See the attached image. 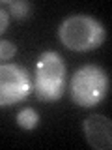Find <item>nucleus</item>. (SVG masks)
<instances>
[{"mask_svg": "<svg viewBox=\"0 0 112 150\" xmlns=\"http://www.w3.org/2000/svg\"><path fill=\"white\" fill-rule=\"evenodd\" d=\"M58 38L67 49L86 53L97 49L105 41L106 30L95 17L86 13H75V15H67L60 23Z\"/></svg>", "mask_w": 112, "mask_h": 150, "instance_id": "1", "label": "nucleus"}, {"mask_svg": "<svg viewBox=\"0 0 112 150\" xmlns=\"http://www.w3.org/2000/svg\"><path fill=\"white\" fill-rule=\"evenodd\" d=\"M32 90L41 101H56L65 90V62L56 51H43L37 56Z\"/></svg>", "mask_w": 112, "mask_h": 150, "instance_id": "2", "label": "nucleus"}, {"mask_svg": "<svg viewBox=\"0 0 112 150\" xmlns=\"http://www.w3.org/2000/svg\"><path fill=\"white\" fill-rule=\"evenodd\" d=\"M108 75L97 64H86L71 79V98L80 107H95L108 94Z\"/></svg>", "mask_w": 112, "mask_h": 150, "instance_id": "3", "label": "nucleus"}, {"mask_svg": "<svg viewBox=\"0 0 112 150\" xmlns=\"http://www.w3.org/2000/svg\"><path fill=\"white\" fill-rule=\"evenodd\" d=\"M30 92V73L22 66L0 62V107H9L24 101Z\"/></svg>", "mask_w": 112, "mask_h": 150, "instance_id": "4", "label": "nucleus"}, {"mask_svg": "<svg viewBox=\"0 0 112 150\" xmlns=\"http://www.w3.org/2000/svg\"><path fill=\"white\" fill-rule=\"evenodd\" d=\"M84 137L88 144L95 150L112 148V122L105 115H90L82 122Z\"/></svg>", "mask_w": 112, "mask_h": 150, "instance_id": "5", "label": "nucleus"}, {"mask_svg": "<svg viewBox=\"0 0 112 150\" xmlns=\"http://www.w3.org/2000/svg\"><path fill=\"white\" fill-rule=\"evenodd\" d=\"M17 124L21 126L22 129H34L36 126L39 124V112H37L34 107H22V109L17 112Z\"/></svg>", "mask_w": 112, "mask_h": 150, "instance_id": "6", "label": "nucleus"}, {"mask_svg": "<svg viewBox=\"0 0 112 150\" xmlns=\"http://www.w3.org/2000/svg\"><path fill=\"white\" fill-rule=\"evenodd\" d=\"M6 6H8V13L15 19H24L32 11V4L26 2V0H6Z\"/></svg>", "mask_w": 112, "mask_h": 150, "instance_id": "7", "label": "nucleus"}, {"mask_svg": "<svg viewBox=\"0 0 112 150\" xmlns=\"http://www.w3.org/2000/svg\"><path fill=\"white\" fill-rule=\"evenodd\" d=\"M17 53V45L11 43L9 40H0V62L11 60Z\"/></svg>", "mask_w": 112, "mask_h": 150, "instance_id": "8", "label": "nucleus"}, {"mask_svg": "<svg viewBox=\"0 0 112 150\" xmlns=\"http://www.w3.org/2000/svg\"><path fill=\"white\" fill-rule=\"evenodd\" d=\"M9 17L11 15L8 13V9L0 6V36H2L4 32H6V28L9 26Z\"/></svg>", "mask_w": 112, "mask_h": 150, "instance_id": "9", "label": "nucleus"}]
</instances>
